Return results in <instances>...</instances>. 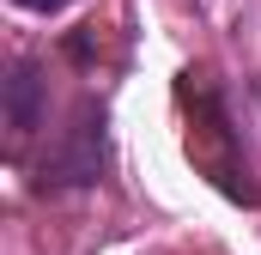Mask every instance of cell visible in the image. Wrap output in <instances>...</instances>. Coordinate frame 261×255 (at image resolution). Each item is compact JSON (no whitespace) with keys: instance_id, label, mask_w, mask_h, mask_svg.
<instances>
[{"instance_id":"obj_1","label":"cell","mask_w":261,"mask_h":255,"mask_svg":"<svg viewBox=\"0 0 261 255\" xmlns=\"http://www.w3.org/2000/svg\"><path fill=\"white\" fill-rule=\"evenodd\" d=\"M103 164H110V116H103V104H79L73 128L37 170V189H91L103 176Z\"/></svg>"},{"instance_id":"obj_2","label":"cell","mask_w":261,"mask_h":255,"mask_svg":"<svg viewBox=\"0 0 261 255\" xmlns=\"http://www.w3.org/2000/svg\"><path fill=\"white\" fill-rule=\"evenodd\" d=\"M43 67L37 61H18L12 67V79H6V122L12 134H37L43 128Z\"/></svg>"},{"instance_id":"obj_3","label":"cell","mask_w":261,"mask_h":255,"mask_svg":"<svg viewBox=\"0 0 261 255\" xmlns=\"http://www.w3.org/2000/svg\"><path fill=\"white\" fill-rule=\"evenodd\" d=\"M12 6H24V12H43V18H49V12H61V6H73V0H12Z\"/></svg>"},{"instance_id":"obj_4","label":"cell","mask_w":261,"mask_h":255,"mask_svg":"<svg viewBox=\"0 0 261 255\" xmlns=\"http://www.w3.org/2000/svg\"><path fill=\"white\" fill-rule=\"evenodd\" d=\"M255 97H261V79H255Z\"/></svg>"}]
</instances>
